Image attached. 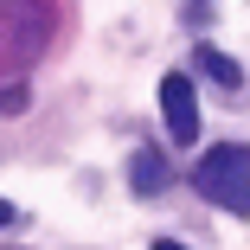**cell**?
Instances as JSON below:
<instances>
[{
  "mask_svg": "<svg viewBox=\"0 0 250 250\" xmlns=\"http://www.w3.org/2000/svg\"><path fill=\"white\" fill-rule=\"evenodd\" d=\"M192 186L206 192L212 206H225V212H250V147H237V141L212 147V154L192 167Z\"/></svg>",
  "mask_w": 250,
  "mask_h": 250,
  "instance_id": "obj_1",
  "label": "cell"
},
{
  "mask_svg": "<svg viewBox=\"0 0 250 250\" xmlns=\"http://www.w3.org/2000/svg\"><path fill=\"white\" fill-rule=\"evenodd\" d=\"M161 116H167V135L186 147V141H199V103H192V77H167L161 83Z\"/></svg>",
  "mask_w": 250,
  "mask_h": 250,
  "instance_id": "obj_2",
  "label": "cell"
},
{
  "mask_svg": "<svg viewBox=\"0 0 250 250\" xmlns=\"http://www.w3.org/2000/svg\"><path fill=\"white\" fill-rule=\"evenodd\" d=\"M128 186H135L141 199H147V192H161V186H167V161L154 154V147H141V154L128 161Z\"/></svg>",
  "mask_w": 250,
  "mask_h": 250,
  "instance_id": "obj_3",
  "label": "cell"
},
{
  "mask_svg": "<svg viewBox=\"0 0 250 250\" xmlns=\"http://www.w3.org/2000/svg\"><path fill=\"white\" fill-rule=\"evenodd\" d=\"M192 58H199V71H206V77H212V83H225V90H231V83H237V64H231V58H225V52H212V45H199V52H192Z\"/></svg>",
  "mask_w": 250,
  "mask_h": 250,
  "instance_id": "obj_4",
  "label": "cell"
},
{
  "mask_svg": "<svg viewBox=\"0 0 250 250\" xmlns=\"http://www.w3.org/2000/svg\"><path fill=\"white\" fill-rule=\"evenodd\" d=\"M26 109V83H13V90H0V116H20Z\"/></svg>",
  "mask_w": 250,
  "mask_h": 250,
  "instance_id": "obj_5",
  "label": "cell"
},
{
  "mask_svg": "<svg viewBox=\"0 0 250 250\" xmlns=\"http://www.w3.org/2000/svg\"><path fill=\"white\" fill-rule=\"evenodd\" d=\"M13 218H20V212H13V206H7V199H0V225H13Z\"/></svg>",
  "mask_w": 250,
  "mask_h": 250,
  "instance_id": "obj_6",
  "label": "cell"
},
{
  "mask_svg": "<svg viewBox=\"0 0 250 250\" xmlns=\"http://www.w3.org/2000/svg\"><path fill=\"white\" fill-rule=\"evenodd\" d=\"M154 250H186V244H167V237H161V244H154Z\"/></svg>",
  "mask_w": 250,
  "mask_h": 250,
  "instance_id": "obj_7",
  "label": "cell"
}]
</instances>
